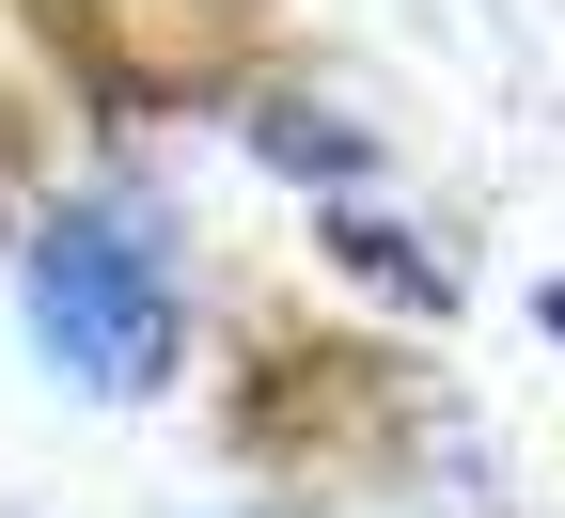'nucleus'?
<instances>
[{
	"label": "nucleus",
	"instance_id": "obj_1",
	"mask_svg": "<svg viewBox=\"0 0 565 518\" xmlns=\"http://www.w3.org/2000/svg\"><path fill=\"white\" fill-rule=\"evenodd\" d=\"M32 346L79 393H158V361H173V252H158L141 204L32 220Z\"/></svg>",
	"mask_w": 565,
	"mask_h": 518
},
{
	"label": "nucleus",
	"instance_id": "obj_2",
	"mask_svg": "<svg viewBox=\"0 0 565 518\" xmlns=\"http://www.w3.org/2000/svg\"><path fill=\"white\" fill-rule=\"evenodd\" d=\"M534 315H550V330H565V283H550V299H534Z\"/></svg>",
	"mask_w": 565,
	"mask_h": 518
}]
</instances>
